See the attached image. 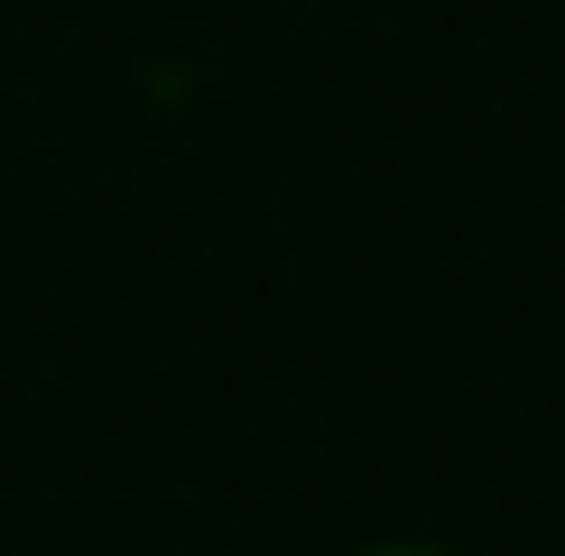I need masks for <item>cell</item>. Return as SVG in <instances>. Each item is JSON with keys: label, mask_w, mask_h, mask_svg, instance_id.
I'll list each match as a JSON object with an SVG mask.
<instances>
[{"label": "cell", "mask_w": 565, "mask_h": 556, "mask_svg": "<svg viewBox=\"0 0 565 556\" xmlns=\"http://www.w3.org/2000/svg\"><path fill=\"white\" fill-rule=\"evenodd\" d=\"M381 556H436V547H381Z\"/></svg>", "instance_id": "6da1fadb"}]
</instances>
